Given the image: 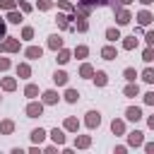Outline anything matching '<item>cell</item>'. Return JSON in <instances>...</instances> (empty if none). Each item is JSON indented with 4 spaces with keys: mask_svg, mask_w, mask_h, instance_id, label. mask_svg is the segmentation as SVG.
Returning a JSON list of instances; mask_svg holds the SVG:
<instances>
[{
    "mask_svg": "<svg viewBox=\"0 0 154 154\" xmlns=\"http://www.w3.org/2000/svg\"><path fill=\"white\" fill-rule=\"evenodd\" d=\"M113 2H116V0H77L75 12H79V14L89 17L96 7H113Z\"/></svg>",
    "mask_w": 154,
    "mask_h": 154,
    "instance_id": "1",
    "label": "cell"
},
{
    "mask_svg": "<svg viewBox=\"0 0 154 154\" xmlns=\"http://www.w3.org/2000/svg\"><path fill=\"white\" fill-rule=\"evenodd\" d=\"M29 152H31V154H38V152H41V144H34V147H31Z\"/></svg>",
    "mask_w": 154,
    "mask_h": 154,
    "instance_id": "49",
    "label": "cell"
},
{
    "mask_svg": "<svg viewBox=\"0 0 154 154\" xmlns=\"http://www.w3.org/2000/svg\"><path fill=\"white\" fill-rule=\"evenodd\" d=\"M14 72H17L19 79H29V77H31V65H29V63H17Z\"/></svg>",
    "mask_w": 154,
    "mask_h": 154,
    "instance_id": "17",
    "label": "cell"
},
{
    "mask_svg": "<svg viewBox=\"0 0 154 154\" xmlns=\"http://www.w3.org/2000/svg\"><path fill=\"white\" fill-rule=\"evenodd\" d=\"M63 99H65L67 103H77V101H79V91H77V89H72V87H67V89H65V94H63Z\"/></svg>",
    "mask_w": 154,
    "mask_h": 154,
    "instance_id": "30",
    "label": "cell"
},
{
    "mask_svg": "<svg viewBox=\"0 0 154 154\" xmlns=\"http://www.w3.org/2000/svg\"><path fill=\"white\" fill-rule=\"evenodd\" d=\"M91 147V135H77L75 137V149H89Z\"/></svg>",
    "mask_w": 154,
    "mask_h": 154,
    "instance_id": "20",
    "label": "cell"
},
{
    "mask_svg": "<svg viewBox=\"0 0 154 154\" xmlns=\"http://www.w3.org/2000/svg\"><path fill=\"white\" fill-rule=\"evenodd\" d=\"M111 132L113 135H125V120L123 118H113L111 120Z\"/></svg>",
    "mask_w": 154,
    "mask_h": 154,
    "instance_id": "24",
    "label": "cell"
},
{
    "mask_svg": "<svg viewBox=\"0 0 154 154\" xmlns=\"http://www.w3.org/2000/svg\"><path fill=\"white\" fill-rule=\"evenodd\" d=\"M84 125H87L89 130H96V128L101 125V113H99V111H87V113H84Z\"/></svg>",
    "mask_w": 154,
    "mask_h": 154,
    "instance_id": "6",
    "label": "cell"
},
{
    "mask_svg": "<svg viewBox=\"0 0 154 154\" xmlns=\"http://www.w3.org/2000/svg\"><path fill=\"white\" fill-rule=\"evenodd\" d=\"M48 137H51V142H55L58 147H63V144L67 142V137H65V128H53V130L48 132Z\"/></svg>",
    "mask_w": 154,
    "mask_h": 154,
    "instance_id": "8",
    "label": "cell"
},
{
    "mask_svg": "<svg viewBox=\"0 0 154 154\" xmlns=\"http://www.w3.org/2000/svg\"><path fill=\"white\" fill-rule=\"evenodd\" d=\"M7 36V26H5V19H0V38Z\"/></svg>",
    "mask_w": 154,
    "mask_h": 154,
    "instance_id": "46",
    "label": "cell"
},
{
    "mask_svg": "<svg viewBox=\"0 0 154 154\" xmlns=\"http://www.w3.org/2000/svg\"><path fill=\"white\" fill-rule=\"evenodd\" d=\"M24 96H26V99H36V96H38V87H36L34 82H29V84L24 87Z\"/></svg>",
    "mask_w": 154,
    "mask_h": 154,
    "instance_id": "32",
    "label": "cell"
},
{
    "mask_svg": "<svg viewBox=\"0 0 154 154\" xmlns=\"http://www.w3.org/2000/svg\"><path fill=\"white\" fill-rule=\"evenodd\" d=\"M70 22H72L70 12H60V14L55 17V24H58V29H63V31H75V24H70Z\"/></svg>",
    "mask_w": 154,
    "mask_h": 154,
    "instance_id": "5",
    "label": "cell"
},
{
    "mask_svg": "<svg viewBox=\"0 0 154 154\" xmlns=\"http://www.w3.org/2000/svg\"><path fill=\"white\" fill-rule=\"evenodd\" d=\"M53 82H55L58 87H67V82H70V75H67L65 70H55V72H53Z\"/></svg>",
    "mask_w": 154,
    "mask_h": 154,
    "instance_id": "19",
    "label": "cell"
},
{
    "mask_svg": "<svg viewBox=\"0 0 154 154\" xmlns=\"http://www.w3.org/2000/svg\"><path fill=\"white\" fill-rule=\"evenodd\" d=\"M43 101H36V99H29V103H26V108H24V113H26V118H38V116H43Z\"/></svg>",
    "mask_w": 154,
    "mask_h": 154,
    "instance_id": "3",
    "label": "cell"
},
{
    "mask_svg": "<svg viewBox=\"0 0 154 154\" xmlns=\"http://www.w3.org/2000/svg\"><path fill=\"white\" fill-rule=\"evenodd\" d=\"M147 128L154 130V116H147Z\"/></svg>",
    "mask_w": 154,
    "mask_h": 154,
    "instance_id": "48",
    "label": "cell"
},
{
    "mask_svg": "<svg viewBox=\"0 0 154 154\" xmlns=\"http://www.w3.org/2000/svg\"><path fill=\"white\" fill-rule=\"evenodd\" d=\"M125 137H128V147H142L144 144V132L142 130H132V132H125Z\"/></svg>",
    "mask_w": 154,
    "mask_h": 154,
    "instance_id": "7",
    "label": "cell"
},
{
    "mask_svg": "<svg viewBox=\"0 0 154 154\" xmlns=\"http://www.w3.org/2000/svg\"><path fill=\"white\" fill-rule=\"evenodd\" d=\"M118 38H123V36H120V29H118V26H108V29H106V41H108V43H116Z\"/></svg>",
    "mask_w": 154,
    "mask_h": 154,
    "instance_id": "26",
    "label": "cell"
},
{
    "mask_svg": "<svg viewBox=\"0 0 154 154\" xmlns=\"http://www.w3.org/2000/svg\"><path fill=\"white\" fill-rule=\"evenodd\" d=\"M135 19H137V24H140V26H149V24L154 22V14H152L149 10H140Z\"/></svg>",
    "mask_w": 154,
    "mask_h": 154,
    "instance_id": "12",
    "label": "cell"
},
{
    "mask_svg": "<svg viewBox=\"0 0 154 154\" xmlns=\"http://www.w3.org/2000/svg\"><path fill=\"white\" fill-rule=\"evenodd\" d=\"M113 12H116V24H118V26H128V24L132 22V12H130L125 5H120V7L113 10Z\"/></svg>",
    "mask_w": 154,
    "mask_h": 154,
    "instance_id": "4",
    "label": "cell"
},
{
    "mask_svg": "<svg viewBox=\"0 0 154 154\" xmlns=\"http://www.w3.org/2000/svg\"><path fill=\"white\" fill-rule=\"evenodd\" d=\"M5 19H7L10 24H19V22L24 19V12L17 10V7H14V10H7V17H5Z\"/></svg>",
    "mask_w": 154,
    "mask_h": 154,
    "instance_id": "21",
    "label": "cell"
},
{
    "mask_svg": "<svg viewBox=\"0 0 154 154\" xmlns=\"http://www.w3.org/2000/svg\"><path fill=\"white\" fill-rule=\"evenodd\" d=\"M22 51V38L19 36H5L0 41V53H19Z\"/></svg>",
    "mask_w": 154,
    "mask_h": 154,
    "instance_id": "2",
    "label": "cell"
},
{
    "mask_svg": "<svg viewBox=\"0 0 154 154\" xmlns=\"http://www.w3.org/2000/svg\"><path fill=\"white\" fill-rule=\"evenodd\" d=\"M142 60H144L147 65L154 60V46H144V48H142Z\"/></svg>",
    "mask_w": 154,
    "mask_h": 154,
    "instance_id": "34",
    "label": "cell"
},
{
    "mask_svg": "<svg viewBox=\"0 0 154 154\" xmlns=\"http://www.w3.org/2000/svg\"><path fill=\"white\" fill-rule=\"evenodd\" d=\"M29 137H31V142H34V144H43V142H46V137H48V132H46L43 128H34V130L29 132Z\"/></svg>",
    "mask_w": 154,
    "mask_h": 154,
    "instance_id": "14",
    "label": "cell"
},
{
    "mask_svg": "<svg viewBox=\"0 0 154 154\" xmlns=\"http://www.w3.org/2000/svg\"><path fill=\"white\" fill-rule=\"evenodd\" d=\"M10 67H12V60H10V58H2V55H0V72H7Z\"/></svg>",
    "mask_w": 154,
    "mask_h": 154,
    "instance_id": "40",
    "label": "cell"
},
{
    "mask_svg": "<svg viewBox=\"0 0 154 154\" xmlns=\"http://www.w3.org/2000/svg\"><path fill=\"white\" fill-rule=\"evenodd\" d=\"M91 79H94V84H96V87H106V84H108V75H106L103 70H96Z\"/></svg>",
    "mask_w": 154,
    "mask_h": 154,
    "instance_id": "28",
    "label": "cell"
},
{
    "mask_svg": "<svg viewBox=\"0 0 154 154\" xmlns=\"http://www.w3.org/2000/svg\"><path fill=\"white\" fill-rule=\"evenodd\" d=\"M123 77H125V82H135V79L140 77V72H137L135 67H125V70H123Z\"/></svg>",
    "mask_w": 154,
    "mask_h": 154,
    "instance_id": "33",
    "label": "cell"
},
{
    "mask_svg": "<svg viewBox=\"0 0 154 154\" xmlns=\"http://www.w3.org/2000/svg\"><path fill=\"white\" fill-rule=\"evenodd\" d=\"M14 7H19V0H0V10H14Z\"/></svg>",
    "mask_w": 154,
    "mask_h": 154,
    "instance_id": "37",
    "label": "cell"
},
{
    "mask_svg": "<svg viewBox=\"0 0 154 154\" xmlns=\"http://www.w3.org/2000/svg\"><path fill=\"white\" fill-rule=\"evenodd\" d=\"M125 152H128L125 144H118V147H116V154H125Z\"/></svg>",
    "mask_w": 154,
    "mask_h": 154,
    "instance_id": "47",
    "label": "cell"
},
{
    "mask_svg": "<svg viewBox=\"0 0 154 154\" xmlns=\"http://www.w3.org/2000/svg\"><path fill=\"white\" fill-rule=\"evenodd\" d=\"M46 46H48L51 51H55V53H58V51L63 48V36H60V34H51V36H48V41H46Z\"/></svg>",
    "mask_w": 154,
    "mask_h": 154,
    "instance_id": "15",
    "label": "cell"
},
{
    "mask_svg": "<svg viewBox=\"0 0 154 154\" xmlns=\"http://www.w3.org/2000/svg\"><path fill=\"white\" fill-rule=\"evenodd\" d=\"M101 58H103V60H116V58H118V48H116L113 43H106V46L101 48Z\"/></svg>",
    "mask_w": 154,
    "mask_h": 154,
    "instance_id": "16",
    "label": "cell"
},
{
    "mask_svg": "<svg viewBox=\"0 0 154 154\" xmlns=\"http://www.w3.org/2000/svg\"><path fill=\"white\" fill-rule=\"evenodd\" d=\"M144 41H147V46H154V29L144 31Z\"/></svg>",
    "mask_w": 154,
    "mask_h": 154,
    "instance_id": "43",
    "label": "cell"
},
{
    "mask_svg": "<svg viewBox=\"0 0 154 154\" xmlns=\"http://www.w3.org/2000/svg\"><path fill=\"white\" fill-rule=\"evenodd\" d=\"M142 101H144L147 106H154V91H147V94H142Z\"/></svg>",
    "mask_w": 154,
    "mask_h": 154,
    "instance_id": "41",
    "label": "cell"
},
{
    "mask_svg": "<svg viewBox=\"0 0 154 154\" xmlns=\"http://www.w3.org/2000/svg\"><path fill=\"white\" fill-rule=\"evenodd\" d=\"M125 118H128L130 123H137V120L144 118V113H142L140 106H128V108H125Z\"/></svg>",
    "mask_w": 154,
    "mask_h": 154,
    "instance_id": "10",
    "label": "cell"
},
{
    "mask_svg": "<svg viewBox=\"0 0 154 154\" xmlns=\"http://www.w3.org/2000/svg\"><path fill=\"white\" fill-rule=\"evenodd\" d=\"M0 101H2V96H0Z\"/></svg>",
    "mask_w": 154,
    "mask_h": 154,
    "instance_id": "52",
    "label": "cell"
},
{
    "mask_svg": "<svg viewBox=\"0 0 154 154\" xmlns=\"http://www.w3.org/2000/svg\"><path fill=\"white\" fill-rule=\"evenodd\" d=\"M58 7H60L63 12H75V5H72V0H58Z\"/></svg>",
    "mask_w": 154,
    "mask_h": 154,
    "instance_id": "38",
    "label": "cell"
},
{
    "mask_svg": "<svg viewBox=\"0 0 154 154\" xmlns=\"http://www.w3.org/2000/svg\"><path fill=\"white\" fill-rule=\"evenodd\" d=\"M118 2H120V5H125V7H128V5H130V2H132V0H118Z\"/></svg>",
    "mask_w": 154,
    "mask_h": 154,
    "instance_id": "50",
    "label": "cell"
},
{
    "mask_svg": "<svg viewBox=\"0 0 154 154\" xmlns=\"http://www.w3.org/2000/svg\"><path fill=\"white\" fill-rule=\"evenodd\" d=\"M140 46V41L135 38V34L132 36H123V51H135Z\"/></svg>",
    "mask_w": 154,
    "mask_h": 154,
    "instance_id": "27",
    "label": "cell"
},
{
    "mask_svg": "<svg viewBox=\"0 0 154 154\" xmlns=\"http://www.w3.org/2000/svg\"><path fill=\"white\" fill-rule=\"evenodd\" d=\"M12 132H14V120L12 118L0 120V135H12Z\"/></svg>",
    "mask_w": 154,
    "mask_h": 154,
    "instance_id": "25",
    "label": "cell"
},
{
    "mask_svg": "<svg viewBox=\"0 0 154 154\" xmlns=\"http://www.w3.org/2000/svg\"><path fill=\"white\" fill-rule=\"evenodd\" d=\"M41 55H43V48L41 46H26L24 48V58L26 60H38Z\"/></svg>",
    "mask_w": 154,
    "mask_h": 154,
    "instance_id": "13",
    "label": "cell"
},
{
    "mask_svg": "<svg viewBox=\"0 0 154 154\" xmlns=\"http://www.w3.org/2000/svg\"><path fill=\"white\" fill-rule=\"evenodd\" d=\"M94 72H96V70H94L91 63H82V65H79V77H82V79H91Z\"/></svg>",
    "mask_w": 154,
    "mask_h": 154,
    "instance_id": "22",
    "label": "cell"
},
{
    "mask_svg": "<svg viewBox=\"0 0 154 154\" xmlns=\"http://www.w3.org/2000/svg\"><path fill=\"white\" fill-rule=\"evenodd\" d=\"M123 94H125L128 99H135V96H140V87H137V82H128V84L123 87Z\"/></svg>",
    "mask_w": 154,
    "mask_h": 154,
    "instance_id": "23",
    "label": "cell"
},
{
    "mask_svg": "<svg viewBox=\"0 0 154 154\" xmlns=\"http://www.w3.org/2000/svg\"><path fill=\"white\" fill-rule=\"evenodd\" d=\"M142 149H144L147 154H154V142H144V144H142Z\"/></svg>",
    "mask_w": 154,
    "mask_h": 154,
    "instance_id": "45",
    "label": "cell"
},
{
    "mask_svg": "<svg viewBox=\"0 0 154 154\" xmlns=\"http://www.w3.org/2000/svg\"><path fill=\"white\" fill-rule=\"evenodd\" d=\"M87 55H89V46H84V43H82V46H75V51H72V58H77V60H84Z\"/></svg>",
    "mask_w": 154,
    "mask_h": 154,
    "instance_id": "31",
    "label": "cell"
},
{
    "mask_svg": "<svg viewBox=\"0 0 154 154\" xmlns=\"http://www.w3.org/2000/svg\"><path fill=\"white\" fill-rule=\"evenodd\" d=\"M0 87H2V91H14L17 89V77H2Z\"/></svg>",
    "mask_w": 154,
    "mask_h": 154,
    "instance_id": "29",
    "label": "cell"
},
{
    "mask_svg": "<svg viewBox=\"0 0 154 154\" xmlns=\"http://www.w3.org/2000/svg\"><path fill=\"white\" fill-rule=\"evenodd\" d=\"M41 101H43L46 106H55V103L60 101V94H58L55 89H46V91L41 94Z\"/></svg>",
    "mask_w": 154,
    "mask_h": 154,
    "instance_id": "9",
    "label": "cell"
},
{
    "mask_svg": "<svg viewBox=\"0 0 154 154\" xmlns=\"http://www.w3.org/2000/svg\"><path fill=\"white\" fill-rule=\"evenodd\" d=\"M79 125H82V123H79L75 116H67V118L63 120V128H65V132H72V135H77V132H79Z\"/></svg>",
    "mask_w": 154,
    "mask_h": 154,
    "instance_id": "11",
    "label": "cell"
},
{
    "mask_svg": "<svg viewBox=\"0 0 154 154\" xmlns=\"http://www.w3.org/2000/svg\"><path fill=\"white\" fill-rule=\"evenodd\" d=\"M43 152H46V154H55V152H58V144H55V142H53V144H46Z\"/></svg>",
    "mask_w": 154,
    "mask_h": 154,
    "instance_id": "44",
    "label": "cell"
},
{
    "mask_svg": "<svg viewBox=\"0 0 154 154\" xmlns=\"http://www.w3.org/2000/svg\"><path fill=\"white\" fill-rule=\"evenodd\" d=\"M19 10H22V12H24V14H29V12H31V10H34V7H31V5H29V2H26V0H19Z\"/></svg>",
    "mask_w": 154,
    "mask_h": 154,
    "instance_id": "42",
    "label": "cell"
},
{
    "mask_svg": "<svg viewBox=\"0 0 154 154\" xmlns=\"http://www.w3.org/2000/svg\"><path fill=\"white\" fill-rule=\"evenodd\" d=\"M140 2H142V5H144V7H147V5H152V2H154V0H140Z\"/></svg>",
    "mask_w": 154,
    "mask_h": 154,
    "instance_id": "51",
    "label": "cell"
},
{
    "mask_svg": "<svg viewBox=\"0 0 154 154\" xmlns=\"http://www.w3.org/2000/svg\"><path fill=\"white\" fill-rule=\"evenodd\" d=\"M55 60H58V65H67V63L72 60V51H67V48L63 46V48L55 53Z\"/></svg>",
    "mask_w": 154,
    "mask_h": 154,
    "instance_id": "18",
    "label": "cell"
},
{
    "mask_svg": "<svg viewBox=\"0 0 154 154\" xmlns=\"http://www.w3.org/2000/svg\"><path fill=\"white\" fill-rule=\"evenodd\" d=\"M53 7H55L53 0H38V2H36V10H41V12H48V10H53Z\"/></svg>",
    "mask_w": 154,
    "mask_h": 154,
    "instance_id": "36",
    "label": "cell"
},
{
    "mask_svg": "<svg viewBox=\"0 0 154 154\" xmlns=\"http://www.w3.org/2000/svg\"><path fill=\"white\" fill-rule=\"evenodd\" d=\"M140 77H142V82H147V84H154V67H144Z\"/></svg>",
    "mask_w": 154,
    "mask_h": 154,
    "instance_id": "35",
    "label": "cell"
},
{
    "mask_svg": "<svg viewBox=\"0 0 154 154\" xmlns=\"http://www.w3.org/2000/svg\"><path fill=\"white\" fill-rule=\"evenodd\" d=\"M22 41H31L34 38V26H22Z\"/></svg>",
    "mask_w": 154,
    "mask_h": 154,
    "instance_id": "39",
    "label": "cell"
}]
</instances>
